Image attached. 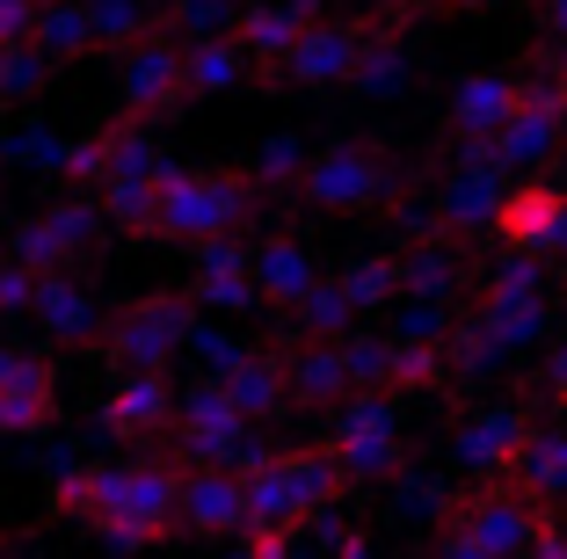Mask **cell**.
<instances>
[{
  "label": "cell",
  "instance_id": "1",
  "mask_svg": "<svg viewBox=\"0 0 567 559\" xmlns=\"http://www.w3.org/2000/svg\"><path fill=\"white\" fill-rule=\"evenodd\" d=\"M183 473L189 458L175 444H153L124 465H95V494H87V530L117 552H146L167 530H183Z\"/></svg>",
  "mask_w": 567,
  "mask_h": 559
},
{
  "label": "cell",
  "instance_id": "2",
  "mask_svg": "<svg viewBox=\"0 0 567 559\" xmlns=\"http://www.w3.org/2000/svg\"><path fill=\"white\" fill-rule=\"evenodd\" d=\"M262 197L269 189L248 167H175L161 189V240L197 255V247L226 240V232H255Z\"/></svg>",
  "mask_w": 567,
  "mask_h": 559
},
{
  "label": "cell",
  "instance_id": "3",
  "mask_svg": "<svg viewBox=\"0 0 567 559\" xmlns=\"http://www.w3.org/2000/svg\"><path fill=\"white\" fill-rule=\"evenodd\" d=\"M393 189H401V161L379 138H334L299 175V204H313L328 218H364L379 204H393Z\"/></svg>",
  "mask_w": 567,
  "mask_h": 559
},
{
  "label": "cell",
  "instance_id": "4",
  "mask_svg": "<svg viewBox=\"0 0 567 559\" xmlns=\"http://www.w3.org/2000/svg\"><path fill=\"white\" fill-rule=\"evenodd\" d=\"M197 313L204 306L189 291H146V298H132L124 313H110L95 356L110 363V371H167V363L197 342Z\"/></svg>",
  "mask_w": 567,
  "mask_h": 559
},
{
  "label": "cell",
  "instance_id": "5",
  "mask_svg": "<svg viewBox=\"0 0 567 559\" xmlns=\"http://www.w3.org/2000/svg\"><path fill=\"white\" fill-rule=\"evenodd\" d=\"M509 175H517V167L495 161V138H458L451 175L436 182V197H430V226L451 232V240L495 232L502 226V204H509V189H517Z\"/></svg>",
  "mask_w": 567,
  "mask_h": 559
},
{
  "label": "cell",
  "instance_id": "6",
  "mask_svg": "<svg viewBox=\"0 0 567 559\" xmlns=\"http://www.w3.org/2000/svg\"><path fill=\"white\" fill-rule=\"evenodd\" d=\"M110 232L117 226H110L102 197L87 189V197H59V204H44V211H30L16 232H8V255L30 262L37 277H44V269H87Z\"/></svg>",
  "mask_w": 567,
  "mask_h": 559
},
{
  "label": "cell",
  "instance_id": "7",
  "mask_svg": "<svg viewBox=\"0 0 567 559\" xmlns=\"http://www.w3.org/2000/svg\"><path fill=\"white\" fill-rule=\"evenodd\" d=\"M117 110L146 116V124L189 110V37L183 30H153L117 59Z\"/></svg>",
  "mask_w": 567,
  "mask_h": 559
},
{
  "label": "cell",
  "instance_id": "8",
  "mask_svg": "<svg viewBox=\"0 0 567 559\" xmlns=\"http://www.w3.org/2000/svg\"><path fill=\"white\" fill-rule=\"evenodd\" d=\"M255 428L262 422H248V414L234 407V393L218 379H197L189 385V400L175 407V428H167V444L183 451L189 465H240V451L255 444Z\"/></svg>",
  "mask_w": 567,
  "mask_h": 559
},
{
  "label": "cell",
  "instance_id": "9",
  "mask_svg": "<svg viewBox=\"0 0 567 559\" xmlns=\"http://www.w3.org/2000/svg\"><path fill=\"white\" fill-rule=\"evenodd\" d=\"M371 37H379V22H328V15H320L313 30L299 37V51L284 59L277 87H313V95H328V87H350V81H357V59H364Z\"/></svg>",
  "mask_w": 567,
  "mask_h": 559
},
{
  "label": "cell",
  "instance_id": "10",
  "mask_svg": "<svg viewBox=\"0 0 567 559\" xmlns=\"http://www.w3.org/2000/svg\"><path fill=\"white\" fill-rule=\"evenodd\" d=\"M30 320L51 349H95L102 328H110L95 283H87L81 269H44V277H37V298H30Z\"/></svg>",
  "mask_w": 567,
  "mask_h": 559
},
{
  "label": "cell",
  "instance_id": "11",
  "mask_svg": "<svg viewBox=\"0 0 567 559\" xmlns=\"http://www.w3.org/2000/svg\"><path fill=\"white\" fill-rule=\"evenodd\" d=\"M175 379L167 371H117L110 400H102V436H117V444H167V428H175Z\"/></svg>",
  "mask_w": 567,
  "mask_h": 559
},
{
  "label": "cell",
  "instance_id": "12",
  "mask_svg": "<svg viewBox=\"0 0 567 559\" xmlns=\"http://www.w3.org/2000/svg\"><path fill=\"white\" fill-rule=\"evenodd\" d=\"M524 436H532V407H517V400H495V407L466 414V422L451 428V458L466 465L473 479H509Z\"/></svg>",
  "mask_w": 567,
  "mask_h": 559
},
{
  "label": "cell",
  "instance_id": "13",
  "mask_svg": "<svg viewBox=\"0 0 567 559\" xmlns=\"http://www.w3.org/2000/svg\"><path fill=\"white\" fill-rule=\"evenodd\" d=\"M560 132H567V81L560 73L553 81H524L517 116L495 132V161L502 167H538V161H553Z\"/></svg>",
  "mask_w": 567,
  "mask_h": 559
},
{
  "label": "cell",
  "instance_id": "14",
  "mask_svg": "<svg viewBox=\"0 0 567 559\" xmlns=\"http://www.w3.org/2000/svg\"><path fill=\"white\" fill-rule=\"evenodd\" d=\"M183 291L197 298L204 313H248V298H262V291H255V240H248V232H226V240L197 247Z\"/></svg>",
  "mask_w": 567,
  "mask_h": 559
},
{
  "label": "cell",
  "instance_id": "15",
  "mask_svg": "<svg viewBox=\"0 0 567 559\" xmlns=\"http://www.w3.org/2000/svg\"><path fill=\"white\" fill-rule=\"evenodd\" d=\"M320 22V8L313 0H248L234 15V37L255 51V81L262 87H277V73H284V59L299 51V37Z\"/></svg>",
  "mask_w": 567,
  "mask_h": 559
},
{
  "label": "cell",
  "instance_id": "16",
  "mask_svg": "<svg viewBox=\"0 0 567 559\" xmlns=\"http://www.w3.org/2000/svg\"><path fill=\"white\" fill-rule=\"evenodd\" d=\"M284 363H291V407L306 414H334L357 393L350 356H342L334 334H284Z\"/></svg>",
  "mask_w": 567,
  "mask_h": 559
},
{
  "label": "cell",
  "instance_id": "17",
  "mask_svg": "<svg viewBox=\"0 0 567 559\" xmlns=\"http://www.w3.org/2000/svg\"><path fill=\"white\" fill-rule=\"evenodd\" d=\"M183 530L189 538H240L248 530V479L234 465H189L183 473Z\"/></svg>",
  "mask_w": 567,
  "mask_h": 559
},
{
  "label": "cell",
  "instance_id": "18",
  "mask_svg": "<svg viewBox=\"0 0 567 559\" xmlns=\"http://www.w3.org/2000/svg\"><path fill=\"white\" fill-rule=\"evenodd\" d=\"M51 422H59V371H51V356L22 349L0 371V436H44Z\"/></svg>",
  "mask_w": 567,
  "mask_h": 559
},
{
  "label": "cell",
  "instance_id": "19",
  "mask_svg": "<svg viewBox=\"0 0 567 559\" xmlns=\"http://www.w3.org/2000/svg\"><path fill=\"white\" fill-rule=\"evenodd\" d=\"M320 283V262L299 232H255V291H262L269 313H299V298Z\"/></svg>",
  "mask_w": 567,
  "mask_h": 559
},
{
  "label": "cell",
  "instance_id": "20",
  "mask_svg": "<svg viewBox=\"0 0 567 559\" xmlns=\"http://www.w3.org/2000/svg\"><path fill=\"white\" fill-rule=\"evenodd\" d=\"M218 385L234 393V407L248 414V422H277V414H291V363H284V342L240 349V356L218 371Z\"/></svg>",
  "mask_w": 567,
  "mask_h": 559
},
{
  "label": "cell",
  "instance_id": "21",
  "mask_svg": "<svg viewBox=\"0 0 567 559\" xmlns=\"http://www.w3.org/2000/svg\"><path fill=\"white\" fill-rule=\"evenodd\" d=\"M524 102V81L509 73H466L451 87V138H495Z\"/></svg>",
  "mask_w": 567,
  "mask_h": 559
},
{
  "label": "cell",
  "instance_id": "22",
  "mask_svg": "<svg viewBox=\"0 0 567 559\" xmlns=\"http://www.w3.org/2000/svg\"><path fill=\"white\" fill-rule=\"evenodd\" d=\"M175 167H153V175H132V167H117V175L95 182L102 211H110V226L132 232V240H161V189Z\"/></svg>",
  "mask_w": 567,
  "mask_h": 559
},
{
  "label": "cell",
  "instance_id": "23",
  "mask_svg": "<svg viewBox=\"0 0 567 559\" xmlns=\"http://www.w3.org/2000/svg\"><path fill=\"white\" fill-rule=\"evenodd\" d=\"M560 218H567V189H553V182H517L509 204H502V226L495 232L509 247H538V255H553Z\"/></svg>",
  "mask_w": 567,
  "mask_h": 559
},
{
  "label": "cell",
  "instance_id": "24",
  "mask_svg": "<svg viewBox=\"0 0 567 559\" xmlns=\"http://www.w3.org/2000/svg\"><path fill=\"white\" fill-rule=\"evenodd\" d=\"M240 81H255V51L240 44L234 30H204V37H189V102L234 95Z\"/></svg>",
  "mask_w": 567,
  "mask_h": 559
},
{
  "label": "cell",
  "instance_id": "25",
  "mask_svg": "<svg viewBox=\"0 0 567 559\" xmlns=\"http://www.w3.org/2000/svg\"><path fill=\"white\" fill-rule=\"evenodd\" d=\"M146 116H132V110H117V116H102L95 132H81V138H66L59 146V182H73V189H95L110 167H117V153H124V138L138 132Z\"/></svg>",
  "mask_w": 567,
  "mask_h": 559
},
{
  "label": "cell",
  "instance_id": "26",
  "mask_svg": "<svg viewBox=\"0 0 567 559\" xmlns=\"http://www.w3.org/2000/svg\"><path fill=\"white\" fill-rule=\"evenodd\" d=\"M401 291L451 298V306H458V291H466V255L451 247V232H430V240H415L401 255Z\"/></svg>",
  "mask_w": 567,
  "mask_h": 559
},
{
  "label": "cell",
  "instance_id": "27",
  "mask_svg": "<svg viewBox=\"0 0 567 559\" xmlns=\"http://www.w3.org/2000/svg\"><path fill=\"white\" fill-rule=\"evenodd\" d=\"M509 479H517L532 501H567V436L560 428H532L524 436V451H517V465H509Z\"/></svg>",
  "mask_w": 567,
  "mask_h": 559
},
{
  "label": "cell",
  "instance_id": "28",
  "mask_svg": "<svg viewBox=\"0 0 567 559\" xmlns=\"http://www.w3.org/2000/svg\"><path fill=\"white\" fill-rule=\"evenodd\" d=\"M37 44L73 66V59H95L102 37H95V0H44V15H37Z\"/></svg>",
  "mask_w": 567,
  "mask_h": 559
},
{
  "label": "cell",
  "instance_id": "29",
  "mask_svg": "<svg viewBox=\"0 0 567 559\" xmlns=\"http://www.w3.org/2000/svg\"><path fill=\"white\" fill-rule=\"evenodd\" d=\"M481 313V328L495 334L509 356H524V349H538L553 334V306L546 298H502V306H473Z\"/></svg>",
  "mask_w": 567,
  "mask_h": 559
},
{
  "label": "cell",
  "instance_id": "30",
  "mask_svg": "<svg viewBox=\"0 0 567 559\" xmlns=\"http://www.w3.org/2000/svg\"><path fill=\"white\" fill-rule=\"evenodd\" d=\"M51 73H59V59H51L37 37H16V44H0V110H22V102H37Z\"/></svg>",
  "mask_w": 567,
  "mask_h": 559
},
{
  "label": "cell",
  "instance_id": "31",
  "mask_svg": "<svg viewBox=\"0 0 567 559\" xmlns=\"http://www.w3.org/2000/svg\"><path fill=\"white\" fill-rule=\"evenodd\" d=\"M328 451L342 458V473H350V487H379V479H393L408 465V444L401 428L393 436H328Z\"/></svg>",
  "mask_w": 567,
  "mask_h": 559
},
{
  "label": "cell",
  "instance_id": "32",
  "mask_svg": "<svg viewBox=\"0 0 567 559\" xmlns=\"http://www.w3.org/2000/svg\"><path fill=\"white\" fill-rule=\"evenodd\" d=\"M167 30V8L161 0H95V37L110 59H124V51L138 44V37Z\"/></svg>",
  "mask_w": 567,
  "mask_h": 559
},
{
  "label": "cell",
  "instance_id": "33",
  "mask_svg": "<svg viewBox=\"0 0 567 559\" xmlns=\"http://www.w3.org/2000/svg\"><path fill=\"white\" fill-rule=\"evenodd\" d=\"M350 328H364V313H357V298L342 291V277H320L313 291L299 298V313H291V334H334V342H342Z\"/></svg>",
  "mask_w": 567,
  "mask_h": 559
},
{
  "label": "cell",
  "instance_id": "34",
  "mask_svg": "<svg viewBox=\"0 0 567 559\" xmlns=\"http://www.w3.org/2000/svg\"><path fill=\"white\" fill-rule=\"evenodd\" d=\"M408 73H415V59H408V44H401V37H371V44H364V59H357V95H371V102H393V95H401V87H408Z\"/></svg>",
  "mask_w": 567,
  "mask_h": 559
},
{
  "label": "cell",
  "instance_id": "35",
  "mask_svg": "<svg viewBox=\"0 0 567 559\" xmlns=\"http://www.w3.org/2000/svg\"><path fill=\"white\" fill-rule=\"evenodd\" d=\"M306 161H313V153H306V138H299V132H269L262 146H255L248 175L262 182L269 197H299V175H306Z\"/></svg>",
  "mask_w": 567,
  "mask_h": 559
},
{
  "label": "cell",
  "instance_id": "36",
  "mask_svg": "<svg viewBox=\"0 0 567 559\" xmlns=\"http://www.w3.org/2000/svg\"><path fill=\"white\" fill-rule=\"evenodd\" d=\"M334 277L357 298V313H393V298H401V255H357V262L334 269Z\"/></svg>",
  "mask_w": 567,
  "mask_h": 559
},
{
  "label": "cell",
  "instance_id": "37",
  "mask_svg": "<svg viewBox=\"0 0 567 559\" xmlns=\"http://www.w3.org/2000/svg\"><path fill=\"white\" fill-rule=\"evenodd\" d=\"M385 487H393V509H401L408 524H444V516L458 509V494H451L436 473H415V465H401Z\"/></svg>",
  "mask_w": 567,
  "mask_h": 559
},
{
  "label": "cell",
  "instance_id": "38",
  "mask_svg": "<svg viewBox=\"0 0 567 559\" xmlns=\"http://www.w3.org/2000/svg\"><path fill=\"white\" fill-rule=\"evenodd\" d=\"M430 385H451V349L393 334V393H430Z\"/></svg>",
  "mask_w": 567,
  "mask_h": 559
},
{
  "label": "cell",
  "instance_id": "39",
  "mask_svg": "<svg viewBox=\"0 0 567 559\" xmlns=\"http://www.w3.org/2000/svg\"><path fill=\"white\" fill-rule=\"evenodd\" d=\"M444 349H451V379H495L502 363H509V349H502L495 334L481 328V313H473V320H458Z\"/></svg>",
  "mask_w": 567,
  "mask_h": 559
},
{
  "label": "cell",
  "instance_id": "40",
  "mask_svg": "<svg viewBox=\"0 0 567 559\" xmlns=\"http://www.w3.org/2000/svg\"><path fill=\"white\" fill-rule=\"evenodd\" d=\"M451 328H458L451 298H415V291L393 298V334H408V342H451Z\"/></svg>",
  "mask_w": 567,
  "mask_h": 559
},
{
  "label": "cell",
  "instance_id": "41",
  "mask_svg": "<svg viewBox=\"0 0 567 559\" xmlns=\"http://www.w3.org/2000/svg\"><path fill=\"white\" fill-rule=\"evenodd\" d=\"M502 298H546V255L538 247H509V262L481 283V306H502Z\"/></svg>",
  "mask_w": 567,
  "mask_h": 559
},
{
  "label": "cell",
  "instance_id": "42",
  "mask_svg": "<svg viewBox=\"0 0 567 559\" xmlns=\"http://www.w3.org/2000/svg\"><path fill=\"white\" fill-rule=\"evenodd\" d=\"M342 356H350L357 385H393V328H385V334L350 328V334H342Z\"/></svg>",
  "mask_w": 567,
  "mask_h": 559
},
{
  "label": "cell",
  "instance_id": "43",
  "mask_svg": "<svg viewBox=\"0 0 567 559\" xmlns=\"http://www.w3.org/2000/svg\"><path fill=\"white\" fill-rule=\"evenodd\" d=\"M161 8H167V30L204 37V30H234V15L248 0H161Z\"/></svg>",
  "mask_w": 567,
  "mask_h": 559
},
{
  "label": "cell",
  "instance_id": "44",
  "mask_svg": "<svg viewBox=\"0 0 567 559\" xmlns=\"http://www.w3.org/2000/svg\"><path fill=\"white\" fill-rule=\"evenodd\" d=\"M37 15H44V0H0V44L37 37Z\"/></svg>",
  "mask_w": 567,
  "mask_h": 559
},
{
  "label": "cell",
  "instance_id": "45",
  "mask_svg": "<svg viewBox=\"0 0 567 559\" xmlns=\"http://www.w3.org/2000/svg\"><path fill=\"white\" fill-rule=\"evenodd\" d=\"M546 385H553V393H567V334H553V342H546Z\"/></svg>",
  "mask_w": 567,
  "mask_h": 559
},
{
  "label": "cell",
  "instance_id": "46",
  "mask_svg": "<svg viewBox=\"0 0 567 559\" xmlns=\"http://www.w3.org/2000/svg\"><path fill=\"white\" fill-rule=\"evenodd\" d=\"M371 8H379L385 22H408V15H422V8H430V0H371Z\"/></svg>",
  "mask_w": 567,
  "mask_h": 559
},
{
  "label": "cell",
  "instance_id": "47",
  "mask_svg": "<svg viewBox=\"0 0 567 559\" xmlns=\"http://www.w3.org/2000/svg\"><path fill=\"white\" fill-rule=\"evenodd\" d=\"M546 37H553V44H567V0H546Z\"/></svg>",
  "mask_w": 567,
  "mask_h": 559
},
{
  "label": "cell",
  "instance_id": "48",
  "mask_svg": "<svg viewBox=\"0 0 567 559\" xmlns=\"http://www.w3.org/2000/svg\"><path fill=\"white\" fill-rule=\"evenodd\" d=\"M451 8H466V15H487V8H502V0H451Z\"/></svg>",
  "mask_w": 567,
  "mask_h": 559
},
{
  "label": "cell",
  "instance_id": "49",
  "mask_svg": "<svg viewBox=\"0 0 567 559\" xmlns=\"http://www.w3.org/2000/svg\"><path fill=\"white\" fill-rule=\"evenodd\" d=\"M553 255H567V218H560V240H553Z\"/></svg>",
  "mask_w": 567,
  "mask_h": 559
},
{
  "label": "cell",
  "instance_id": "50",
  "mask_svg": "<svg viewBox=\"0 0 567 559\" xmlns=\"http://www.w3.org/2000/svg\"><path fill=\"white\" fill-rule=\"evenodd\" d=\"M0 182H8V138H0Z\"/></svg>",
  "mask_w": 567,
  "mask_h": 559
},
{
  "label": "cell",
  "instance_id": "51",
  "mask_svg": "<svg viewBox=\"0 0 567 559\" xmlns=\"http://www.w3.org/2000/svg\"><path fill=\"white\" fill-rule=\"evenodd\" d=\"M560 81H567V44H560Z\"/></svg>",
  "mask_w": 567,
  "mask_h": 559
}]
</instances>
